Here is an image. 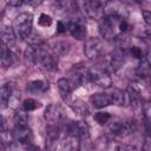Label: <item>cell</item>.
<instances>
[{"label":"cell","mask_w":151,"mask_h":151,"mask_svg":"<svg viewBox=\"0 0 151 151\" xmlns=\"http://www.w3.org/2000/svg\"><path fill=\"white\" fill-rule=\"evenodd\" d=\"M87 73H88V70L85 68V66H83V65H74L73 68L71 70V79H68V80L71 81L73 87L84 85V83L88 81Z\"/></svg>","instance_id":"8"},{"label":"cell","mask_w":151,"mask_h":151,"mask_svg":"<svg viewBox=\"0 0 151 151\" xmlns=\"http://www.w3.org/2000/svg\"><path fill=\"white\" fill-rule=\"evenodd\" d=\"M51 50L57 55H66V54H68V52L71 50V45L66 40H55V41H53Z\"/></svg>","instance_id":"18"},{"label":"cell","mask_w":151,"mask_h":151,"mask_svg":"<svg viewBox=\"0 0 151 151\" xmlns=\"http://www.w3.org/2000/svg\"><path fill=\"white\" fill-rule=\"evenodd\" d=\"M61 149L64 150H79L80 149V140L78 137L72 134H66V137L61 142Z\"/></svg>","instance_id":"20"},{"label":"cell","mask_w":151,"mask_h":151,"mask_svg":"<svg viewBox=\"0 0 151 151\" xmlns=\"http://www.w3.org/2000/svg\"><path fill=\"white\" fill-rule=\"evenodd\" d=\"M13 140L19 144H27L32 139V131L28 125H14V129L11 133Z\"/></svg>","instance_id":"7"},{"label":"cell","mask_w":151,"mask_h":151,"mask_svg":"<svg viewBox=\"0 0 151 151\" xmlns=\"http://www.w3.org/2000/svg\"><path fill=\"white\" fill-rule=\"evenodd\" d=\"M85 1H86V0H71V2H72V5H73V7H76L77 9H80V11H83V9H84Z\"/></svg>","instance_id":"29"},{"label":"cell","mask_w":151,"mask_h":151,"mask_svg":"<svg viewBox=\"0 0 151 151\" xmlns=\"http://www.w3.org/2000/svg\"><path fill=\"white\" fill-rule=\"evenodd\" d=\"M57 85H58V90H59V93H60L63 100L71 103V94H72V90H73L71 81L66 78H60L58 80Z\"/></svg>","instance_id":"14"},{"label":"cell","mask_w":151,"mask_h":151,"mask_svg":"<svg viewBox=\"0 0 151 151\" xmlns=\"http://www.w3.org/2000/svg\"><path fill=\"white\" fill-rule=\"evenodd\" d=\"M1 19H2V14H1V12H0V21H1Z\"/></svg>","instance_id":"37"},{"label":"cell","mask_w":151,"mask_h":151,"mask_svg":"<svg viewBox=\"0 0 151 151\" xmlns=\"http://www.w3.org/2000/svg\"><path fill=\"white\" fill-rule=\"evenodd\" d=\"M90 101H91L92 106L96 109H103V107H106L109 105H112L110 93H104V92L92 94L90 98Z\"/></svg>","instance_id":"15"},{"label":"cell","mask_w":151,"mask_h":151,"mask_svg":"<svg viewBox=\"0 0 151 151\" xmlns=\"http://www.w3.org/2000/svg\"><path fill=\"white\" fill-rule=\"evenodd\" d=\"M14 88L12 84H5L0 87V107L1 109H5L8 106V100Z\"/></svg>","instance_id":"19"},{"label":"cell","mask_w":151,"mask_h":151,"mask_svg":"<svg viewBox=\"0 0 151 151\" xmlns=\"http://www.w3.org/2000/svg\"><path fill=\"white\" fill-rule=\"evenodd\" d=\"M38 24L40 26H42V27H48L52 24V18L50 15L45 14V13H41L40 17H39V19H38Z\"/></svg>","instance_id":"25"},{"label":"cell","mask_w":151,"mask_h":151,"mask_svg":"<svg viewBox=\"0 0 151 151\" xmlns=\"http://www.w3.org/2000/svg\"><path fill=\"white\" fill-rule=\"evenodd\" d=\"M93 118H94V120H96L98 124L104 125V124H107V123L110 122L111 114H110L109 112H97Z\"/></svg>","instance_id":"24"},{"label":"cell","mask_w":151,"mask_h":151,"mask_svg":"<svg viewBox=\"0 0 151 151\" xmlns=\"http://www.w3.org/2000/svg\"><path fill=\"white\" fill-rule=\"evenodd\" d=\"M48 87L50 85L45 80H32L27 84L26 90L32 94H40V93H45L48 90Z\"/></svg>","instance_id":"16"},{"label":"cell","mask_w":151,"mask_h":151,"mask_svg":"<svg viewBox=\"0 0 151 151\" xmlns=\"http://www.w3.org/2000/svg\"><path fill=\"white\" fill-rule=\"evenodd\" d=\"M1 44H2V41H1V39H0V46H1Z\"/></svg>","instance_id":"38"},{"label":"cell","mask_w":151,"mask_h":151,"mask_svg":"<svg viewBox=\"0 0 151 151\" xmlns=\"http://www.w3.org/2000/svg\"><path fill=\"white\" fill-rule=\"evenodd\" d=\"M19 101H20V93H17V92L13 90V92H12V94H11V97H9V100H8V105L15 109V107L19 105Z\"/></svg>","instance_id":"27"},{"label":"cell","mask_w":151,"mask_h":151,"mask_svg":"<svg viewBox=\"0 0 151 151\" xmlns=\"http://www.w3.org/2000/svg\"><path fill=\"white\" fill-rule=\"evenodd\" d=\"M17 37L18 35H17V33H15V31H14V28L12 26L5 25V26H2L0 28V39L8 47H12L15 44Z\"/></svg>","instance_id":"12"},{"label":"cell","mask_w":151,"mask_h":151,"mask_svg":"<svg viewBox=\"0 0 151 151\" xmlns=\"http://www.w3.org/2000/svg\"><path fill=\"white\" fill-rule=\"evenodd\" d=\"M5 127V118L2 114H0V131H2Z\"/></svg>","instance_id":"35"},{"label":"cell","mask_w":151,"mask_h":151,"mask_svg":"<svg viewBox=\"0 0 151 151\" xmlns=\"http://www.w3.org/2000/svg\"><path fill=\"white\" fill-rule=\"evenodd\" d=\"M149 74H150V61L147 59V55L145 54L140 59V63H139L138 67L136 68V76H137L136 78H137V80L138 79H144Z\"/></svg>","instance_id":"17"},{"label":"cell","mask_w":151,"mask_h":151,"mask_svg":"<svg viewBox=\"0 0 151 151\" xmlns=\"http://www.w3.org/2000/svg\"><path fill=\"white\" fill-rule=\"evenodd\" d=\"M73 109V111L78 114H81V116H87L88 114V107L86 105V103H84L83 100H74L70 104Z\"/></svg>","instance_id":"22"},{"label":"cell","mask_w":151,"mask_h":151,"mask_svg":"<svg viewBox=\"0 0 151 151\" xmlns=\"http://www.w3.org/2000/svg\"><path fill=\"white\" fill-rule=\"evenodd\" d=\"M143 17H144V20H145L146 25L150 26V24H151V13H150V11H143Z\"/></svg>","instance_id":"31"},{"label":"cell","mask_w":151,"mask_h":151,"mask_svg":"<svg viewBox=\"0 0 151 151\" xmlns=\"http://www.w3.org/2000/svg\"><path fill=\"white\" fill-rule=\"evenodd\" d=\"M60 136V127L57 125V123L50 122V124L45 129V143L46 147H53Z\"/></svg>","instance_id":"9"},{"label":"cell","mask_w":151,"mask_h":151,"mask_svg":"<svg viewBox=\"0 0 151 151\" xmlns=\"http://www.w3.org/2000/svg\"><path fill=\"white\" fill-rule=\"evenodd\" d=\"M66 134L78 137L80 140V149H83L85 144H90V129L85 122H70L66 125Z\"/></svg>","instance_id":"2"},{"label":"cell","mask_w":151,"mask_h":151,"mask_svg":"<svg viewBox=\"0 0 151 151\" xmlns=\"http://www.w3.org/2000/svg\"><path fill=\"white\" fill-rule=\"evenodd\" d=\"M4 149H6V143L0 140V150H4Z\"/></svg>","instance_id":"36"},{"label":"cell","mask_w":151,"mask_h":151,"mask_svg":"<svg viewBox=\"0 0 151 151\" xmlns=\"http://www.w3.org/2000/svg\"><path fill=\"white\" fill-rule=\"evenodd\" d=\"M66 27L73 38L78 39V40H84L86 38V26L83 21H80V20L70 21Z\"/></svg>","instance_id":"11"},{"label":"cell","mask_w":151,"mask_h":151,"mask_svg":"<svg viewBox=\"0 0 151 151\" xmlns=\"http://www.w3.org/2000/svg\"><path fill=\"white\" fill-rule=\"evenodd\" d=\"M15 60H17V58H15V54L13 53V51L7 45H5L2 42L0 46V63H1V65L4 67H9L15 63Z\"/></svg>","instance_id":"13"},{"label":"cell","mask_w":151,"mask_h":151,"mask_svg":"<svg viewBox=\"0 0 151 151\" xmlns=\"http://www.w3.org/2000/svg\"><path fill=\"white\" fill-rule=\"evenodd\" d=\"M109 130L112 134L118 137H126L132 134L137 130V122L134 119H116L109 124Z\"/></svg>","instance_id":"3"},{"label":"cell","mask_w":151,"mask_h":151,"mask_svg":"<svg viewBox=\"0 0 151 151\" xmlns=\"http://www.w3.org/2000/svg\"><path fill=\"white\" fill-rule=\"evenodd\" d=\"M12 27L14 28L17 35L25 40L33 31V15L27 12L19 13L14 18Z\"/></svg>","instance_id":"1"},{"label":"cell","mask_w":151,"mask_h":151,"mask_svg":"<svg viewBox=\"0 0 151 151\" xmlns=\"http://www.w3.org/2000/svg\"><path fill=\"white\" fill-rule=\"evenodd\" d=\"M6 4H8L9 6H13V7H19L21 6L26 0H5Z\"/></svg>","instance_id":"30"},{"label":"cell","mask_w":151,"mask_h":151,"mask_svg":"<svg viewBox=\"0 0 151 151\" xmlns=\"http://www.w3.org/2000/svg\"><path fill=\"white\" fill-rule=\"evenodd\" d=\"M32 6H38V5H40L44 0H27Z\"/></svg>","instance_id":"34"},{"label":"cell","mask_w":151,"mask_h":151,"mask_svg":"<svg viewBox=\"0 0 151 151\" xmlns=\"http://www.w3.org/2000/svg\"><path fill=\"white\" fill-rule=\"evenodd\" d=\"M87 79L90 83H92L99 87H103V88H109L112 85L111 76L107 72H105L104 70H101L100 67L88 70Z\"/></svg>","instance_id":"4"},{"label":"cell","mask_w":151,"mask_h":151,"mask_svg":"<svg viewBox=\"0 0 151 151\" xmlns=\"http://www.w3.org/2000/svg\"><path fill=\"white\" fill-rule=\"evenodd\" d=\"M109 0H86L84 5V12L92 19H100L104 15Z\"/></svg>","instance_id":"5"},{"label":"cell","mask_w":151,"mask_h":151,"mask_svg":"<svg viewBox=\"0 0 151 151\" xmlns=\"http://www.w3.org/2000/svg\"><path fill=\"white\" fill-rule=\"evenodd\" d=\"M84 53L88 59H96L103 53V42L99 38H90L84 45Z\"/></svg>","instance_id":"6"},{"label":"cell","mask_w":151,"mask_h":151,"mask_svg":"<svg viewBox=\"0 0 151 151\" xmlns=\"http://www.w3.org/2000/svg\"><path fill=\"white\" fill-rule=\"evenodd\" d=\"M118 28H119V31L122 32V33H126L130 28H131V26H130V24L125 20V19H120L119 20V22H118Z\"/></svg>","instance_id":"28"},{"label":"cell","mask_w":151,"mask_h":151,"mask_svg":"<svg viewBox=\"0 0 151 151\" xmlns=\"http://www.w3.org/2000/svg\"><path fill=\"white\" fill-rule=\"evenodd\" d=\"M64 116H65L64 110L58 104H50L45 109V113H44L45 119L48 120V122H53V123L60 122L64 118Z\"/></svg>","instance_id":"10"},{"label":"cell","mask_w":151,"mask_h":151,"mask_svg":"<svg viewBox=\"0 0 151 151\" xmlns=\"http://www.w3.org/2000/svg\"><path fill=\"white\" fill-rule=\"evenodd\" d=\"M66 29H67V28H66V25H65L63 21H58V22H57V32H58V33H64Z\"/></svg>","instance_id":"32"},{"label":"cell","mask_w":151,"mask_h":151,"mask_svg":"<svg viewBox=\"0 0 151 151\" xmlns=\"http://www.w3.org/2000/svg\"><path fill=\"white\" fill-rule=\"evenodd\" d=\"M129 52H130V54H131L132 57H134V58H137V59H142V58L145 55L144 51H143L140 47H138V46H131L130 50H129Z\"/></svg>","instance_id":"26"},{"label":"cell","mask_w":151,"mask_h":151,"mask_svg":"<svg viewBox=\"0 0 151 151\" xmlns=\"http://www.w3.org/2000/svg\"><path fill=\"white\" fill-rule=\"evenodd\" d=\"M14 125H28V112L22 107L14 113Z\"/></svg>","instance_id":"21"},{"label":"cell","mask_w":151,"mask_h":151,"mask_svg":"<svg viewBox=\"0 0 151 151\" xmlns=\"http://www.w3.org/2000/svg\"><path fill=\"white\" fill-rule=\"evenodd\" d=\"M117 150H136V146L133 145H119Z\"/></svg>","instance_id":"33"},{"label":"cell","mask_w":151,"mask_h":151,"mask_svg":"<svg viewBox=\"0 0 151 151\" xmlns=\"http://www.w3.org/2000/svg\"><path fill=\"white\" fill-rule=\"evenodd\" d=\"M40 106H41V104H40L38 100L33 99V98H27V99H25V100L22 101V109H24L25 111H27V112L34 111V110L39 109Z\"/></svg>","instance_id":"23"}]
</instances>
